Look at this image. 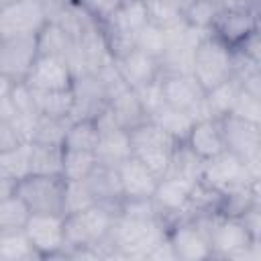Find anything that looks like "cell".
Returning <instances> with one entry per match:
<instances>
[{"label":"cell","instance_id":"cell-1","mask_svg":"<svg viewBox=\"0 0 261 261\" xmlns=\"http://www.w3.org/2000/svg\"><path fill=\"white\" fill-rule=\"evenodd\" d=\"M167 237V226L157 220H135L116 214L112 228L106 237L108 245L114 247L122 259L145 261L149 251Z\"/></svg>","mask_w":261,"mask_h":261},{"label":"cell","instance_id":"cell-2","mask_svg":"<svg viewBox=\"0 0 261 261\" xmlns=\"http://www.w3.org/2000/svg\"><path fill=\"white\" fill-rule=\"evenodd\" d=\"M208 241L212 249V259H234V261L261 259V241H253L237 216H224L216 212L208 228Z\"/></svg>","mask_w":261,"mask_h":261},{"label":"cell","instance_id":"cell-3","mask_svg":"<svg viewBox=\"0 0 261 261\" xmlns=\"http://www.w3.org/2000/svg\"><path fill=\"white\" fill-rule=\"evenodd\" d=\"M116 214L118 212L108 206L94 204L77 214L65 216V251L80 247H96L98 243H102L108 237Z\"/></svg>","mask_w":261,"mask_h":261},{"label":"cell","instance_id":"cell-4","mask_svg":"<svg viewBox=\"0 0 261 261\" xmlns=\"http://www.w3.org/2000/svg\"><path fill=\"white\" fill-rule=\"evenodd\" d=\"M230 47L218 41L212 33L194 49L192 75L204 92L230 77Z\"/></svg>","mask_w":261,"mask_h":261},{"label":"cell","instance_id":"cell-5","mask_svg":"<svg viewBox=\"0 0 261 261\" xmlns=\"http://www.w3.org/2000/svg\"><path fill=\"white\" fill-rule=\"evenodd\" d=\"M167 239L175 251L177 261H204L212 259L208 241V222L202 216L181 218L167 228Z\"/></svg>","mask_w":261,"mask_h":261},{"label":"cell","instance_id":"cell-6","mask_svg":"<svg viewBox=\"0 0 261 261\" xmlns=\"http://www.w3.org/2000/svg\"><path fill=\"white\" fill-rule=\"evenodd\" d=\"M24 234L29 237L39 259L63 257L65 251V216L53 212H31Z\"/></svg>","mask_w":261,"mask_h":261},{"label":"cell","instance_id":"cell-7","mask_svg":"<svg viewBox=\"0 0 261 261\" xmlns=\"http://www.w3.org/2000/svg\"><path fill=\"white\" fill-rule=\"evenodd\" d=\"M200 181H204L208 188H212L214 192L224 196V194L234 192L243 186H249L251 181H261V179H253L245 161L241 157H237L234 153L224 149L216 157L204 161Z\"/></svg>","mask_w":261,"mask_h":261},{"label":"cell","instance_id":"cell-8","mask_svg":"<svg viewBox=\"0 0 261 261\" xmlns=\"http://www.w3.org/2000/svg\"><path fill=\"white\" fill-rule=\"evenodd\" d=\"M63 184L65 179L61 175H37L29 173L27 177L16 181L14 192L24 200L31 212H61L63 202Z\"/></svg>","mask_w":261,"mask_h":261},{"label":"cell","instance_id":"cell-9","mask_svg":"<svg viewBox=\"0 0 261 261\" xmlns=\"http://www.w3.org/2000/svg\"><path fill=\"white\" fill-rule=\"evenodd\" d=\"M47 22L41 0H12L0 6V43L35 35Z\"/></svg>","mask_w":261,"mask_h":261},{"label":"cell","instance_id":"cell-10","mask_svg":"<svg viewBox=\"0 0 261 261\" xmlns=\"http://www.w3.org/2000/svg\"><path fill=\"white\" fill-rule=\"evenodd\" d=\"M161 86L167 106L188 112L194 122L210 118L204 106V90L194 75H161Z\"/></svg>","mask_w":261,"mask_h":261},{"label":"cell","instance_id":"cell-11","mask_svg":"<svg viewBox=\"0 0 261 261\" xmlns=\"http://www.w3.org/2000/svg\"><path fill=\"white\" fill-rule=\"evenodd\" d=\"M192 181L165 175L157 181L155 192H153V202L159 214V220L169 228V224L188 218V208H190V192H192Z\"/></svg>","mask_w":261,"mask_h":261},{"label":"cell","instance_id":"cell-12","mask_svg":"<svg viewBox=\"0 0 261 261\" xmlns=\"http://www.w3.org/2000/svg\"><path fill=\"white\" fill-rule=\"evenodd\" d=\"M218 122L226 151L234 153L245 163L261 157V124L247 122L230 114L218 118Z\"/></svg>","mask_w":261,"mask_h":261},{"label":"cell","instance_id":"cell-13","mask_svg":"<svg viewBox=\"0 0 261 261\" xmlns=\"http://www.w3.org/2000/svg\"><path fill=\"white\" fill-rule=\"evenodd\" d=\"M24 82L33 90H69L73 84V75L65 57L37 55Z\"/></svg>","mask_w":261,"mask_h":261},{"label":"cell","instance_id":"cell-14","mask_svg":"<svg viewBox=\"0 0 261 261\" xmlns=\"http://www.w3.org/2000/svg\"><path fill=\"white\" fill-rule=\"evenodd\" d=\"M255 31H259V12L255 10H218L210 27V33L228 47H237Z\"/></svg>","mask_w":261,"mask_h":261},{"label":"cell","instance_id":"cell-15","mask_svg":"<svg viewBox=\"0 0 261 261\" xmlns=\"http://www.w3.org/2000/svg\"><path fill=\"white\" fill-rule=\"evenodd\" d=\"M37 35V33H35ZM35 35L14 37L0 43V71L10 80H24L35 57H37V41Z\"/></svg>","mask_w":261,"mask_h":261},{"label":"cell","instance_id":"cell-16","mask_svg":"<svg viewBox=\"0 0 261 261\" xmlns=\"http://www.w3.org/2000/svg\"><path fill=\"white\" fill-rule=\"evenodd\" d=\"M118 179L124 198H151L159 177H155L135 155L122 161L118 167Z\"/></svg>","mask_w":261,"mask_h":261},{"label":"cell","instance_id":"cell-17","mask_svg":"<svg viewBox=\"0 0 261 261\" xmlns=\"http://www.w3.org/2000/svg\"><path fill=\"white\" fill-rule=\"evenodd\" d=\"M86 184H88L96 204L108 206V208L118 212V206H120L124 196H122L118 171L114 167H106V165H98L96 163L92 173L86 177Z\"/></svg>","mask_w":261,"mask_h":261},{"label":"cell","instance_id":"cell-18","mask_svg":"<svg viewBox=\"0 0 261 261\" xmlns=\"http://www.w3.org/2000/svg\"><path fill=\"white\" fill-rule=\"evenodd\" d=\"M118 71L122 75V80L126 82L128 88H139L155 77H159V61L143 51H139L137 47L133 51H128L124 57L116 59Z\"/></svg>","mask_w":261,"mask_h":261},{"label":"cell","instance_id":"cell-19","mask_svg":"<svg viewBox=\"0 0 261 261\" xmlns=\"http://www.w3.org/2000/svg\"><path fill=\"white\" fill-rule=\"evenodd\" d=\"M186 145L204 161L216 157L218 153L224 151V141H222V133H220V122L218 120H198L194 122Z\"/></svg>","mask_w":261,"mask_h":261},{"label":"cell","instance_id":"cell-20","mask_svg":"<svg viewBox=\"0 0 261 261\" xmlns=\"http://www.w3.org/2000/svg\"><path fill=\"white\" fill-rule=\"evenodd\" d=\"M94 157H96L98 165H106V167H114V169L122 161L133 157V145H130L128 130L116 128L110 133H102L94 147Z\"/></svg>","mask_w":261,"mask_h":261},{"label":"cell","instance_id":"cell-21","mask_svg":"<svg viewBox=\"0 0 261 261\" xmlns=\"http://www.w3.org/2000/svg\"><path fill=\"white\" fill-rule=\"evenodd\" d=\"M75 45H77V49L82 51V55L86 59L88 73H96L102 65H106L110 61H116L110 55V51H108L102 24H98V22L90 24L88 29H84V33L80 35V39L75 41Z\"/></svg>","mask_w":261,"mask_h":261},{"label":"cell","instance_id":"cell-22","mask_svg":"<svg viewBox=\"0 0 261 261\" xmlns=\"http://www.w3.org/2000/svg\"><path fill=\"white\" fill-rule=\"evenodd\" d=\"M108 108L112 110L118 126L124 128V130H130V128L139 126L141 122L149 120V116L143 110V106H141V102H139V98H137L133 88H126L120 94H116L114 98H110L108 100Z\"/></svg>","mask_w":261,"mask_h":261},{"label":"cell","instance_id":"cell-23","mask_svg":"<svg viewBox=\"0 0 261 261\" xmlns=\"http://www.w3.org/2000/svg\"><path fill=\"white\" fill-rule=\"evenodd\" d=\"M149 22V10H147V0H120L112 16L102 22L114 29H120L124 33L137 35L145 24Z\"/></svg>","mask_w":261,"mask_h":261},{"label":"cell","instance_id":"cell-24","mask_svg":"<svg viewBox=\"0 0 261 261\" xmlns=\"http://www.w3.org/2000/svg\"><path fill=\"white\" fill-rule=\"evenodd\" d=\"M239 92H241V84L234 77H228V80L220 82L218 86L206 90L204 92V106H206L208 116L218 120V118L230 114Z\"/></svg>","mask_w":261,"mask_h":261},{"label":"cell","instance_id":"cell-25","mask_svg":"<svg viewBox=\"0 0 261 261\" xmlns=\"http://www.w3.org/2000/svg\"><path fill=\"white\" fill-rule=\"evenodd\" d=\"M149 120H153L159 128H163L175 143H186V139L194 126V118L188 112L177 110L167 104H163L157 112H153L149 116Z\"/></svg>","mask_w":261,"mask_h":261},{"label":"cell","instance_id":"cell-26","mask_svg":"<svg viewBox=\"0 0 261 261\" xmlns=\"http://www.w3.org/2000/svg\"><path fill=\"white\" fill-rule=\"evenodd\" d=\"M37 41V55H57L65 57L69 47L73 45V39L55 22L47 20L35 35Z\"/></svg>","mask_w":261,"mask_h":261},{"label":"cell","instance_id":"cell-27","mask_svg":"<svg viewBox=\"0 0 261 261\" xmlns=\"http://www.w3.org/2000/svg\"><path fill=\"white\" fill-rule=\"evenodd\" d=\"M159 61L161 75H192V61H194V47L188 43H171L165 47Z\"/></svg>","mask_w":261,"mask_h":261},{"label":"cell","instance_id":"cell-28","mask_svg":"<svg viewBox=\"0 0 261 261\" xmlns=\"http://www.w3.org/2000/svg\"><path fill=\"white\" fill-rule=\"evenodd\" d=\"M35 94V108L41 116H53V118H67L71 104H73V92L69 90H33Z\"/></svg>","mask_w":261,"mask_h":261},{"label":"cell","instance_id":"cell-29","mask_svg":"<svg viewBox=\"0 0 261 261\" xmlns=\"http://www.w3.org/2000/svg\"><path fill=\"white\" fill-rule=\"evenodd\" d=\"M202 169H204V159L198 157L186 143H177L171 155V165H169L167 175L196 184L202 177Z\"/></svg>","mask_w":261,"mask_h":261},{"label":"cell","instance_id":"cell-30","mask_svg":"<svg viewBox=\"0 0 261 261\" xmlns=\"http://www.w3.org/2000/svg\"><path fill=\"white\" fill-rule=\"evenodd\" d=\"M39 259L22 228L0 232V261H29Z\"/></svg>","mask_w":261,"mask_h":261},{"label":"cell","instance_id":"cell-31","mask_svg":"<svg viewBox=\"0 0 261 261\" xmlns=\"http://www.w3.org/2000/svg\"><path fill=\"white\" fill-rule=\"evenodd\" d=\"M63 147L31 143V173L37 175H61Z\"/></svg>","mask_w":261,"mask_h":261},{"label":"cell","instance_id":"cell-32","mask_svg":"<svg viewBox=\"0 0 261 261\" xmlns=\"http://www.w3.org/2000/svg\"><path fill=\"white\" fill-rule=\"evenodd\" d=\"M100 139L98 126L94 118H82V120H71L65 139H63V149H82V151H94L96 143Z\"/></svg>","mask_w":261,"mask_h":261},{"label":"cell","instance_id":"cell-33","mask_svg":"<svg viewBox=\"0 0 261 261\" xmlns=\"http://www.w3.org/2000/svg\"><path fill=\"white\" fill-rule=\"evenodd\" d=\"M96 200L86 184V179H65L63 184V202H61V212L63 216L77 214L90 206H94Z\"/></svg>","mask_w":261,"mask_h":261},{"label":"cell","instance_id":"cell-34","mask_svg":"<svg viewBox=\"0 0 261 261\" xmlns=\"http://www.w3.org/2000/svg\"><path fill=\"white\" fill-rule=\"evenodd\" d=\"M94 167H96L94 151L63 149V159H61V177L63 179H86Z\"/></svg>","mask_w":261,"mask_h":261},{"label":"cell","instance_id":"cell-35","mask_svg":"<svg viewBox=\"0 0 261 261\" xmlns=\"http://www.w3.org/2000/svg\"><path fill=\"white\" fill-rule=\"evenodd\" d=\"M0 171L18 181L31 173V145H16L0 153Z\"/></svg>","mask_w":261,"mask_h":261},{"label":"cell","instance_id":"cell-36","mask_svg":"<svg viewBox=\"0 0 261 261\" xmlns=\"http://www.w3.org/2000/svg\"><path fill=\"white\" fill-rule=\"evenodd\" d=\"M29 216H31V210L16 192L0 200V232L24 228Z\"/></svg>","mask_w":261,"mask_h":261},{"label":"cell","instance_id":"cell-37","mask_svg":"<svg viewBox=\"0 0 261 261\" xmlns=\"http://www.w3.org/2000/svg\"><path fill=\"white\" fill-rule=\"evenodd\" d=\"M173 149H175V147H159V145H153V147H137V149H133V155H135L155 177L161 179V177H165L167 171H169Z\"/></svg>","mask_w":261,"mask_h":261},{"label":"cell","instance_id":"cell-38","mask_svg":"<svg viewBox=\"0 0 261 261\" xmlns=\"http://www.w3.org/2000/svg\"><path fill=\"white\" fill-rule=\"evenodd\" d=\"M67 126H69V118H53V116H41L39 114L33 143L63 147V139H65Z\"/></svg>","mask_w":261,"mask_h":261},{"label":"cell","instance_id":"cell-39","mask_svg":"<svg viewBox=\"0 0 261 261\" xmlns=\"http://www.w3.org/2000/svg\"><path fill=\"white\" fill-rule=\"evenodd\" d=\"M135 47L155 59H159L167 47V39H165V31L153 22H147L139 33H137V39H135Z\"/></svg>","mask_w":261,"mask_h":261},{"label":"cell","instance_id":"cell-40","mask_svg":"<svg viewBox=\"0 0 261 261\" xmlns=\"http://www.w3.org/2000/svg\"><path fill=\"white\" fill-rule=\"evenodd\" d=\"M118 214L135 220H157V208L153 198H122L118 206Z\"/></svg>","mask_w":261,"mask_h":261},{"label":"cell","instance_id":"cell-41","mask_svg":"<svg viewBox=\"0 0 261 261\" xmlns=\"http://www.w3.org/2000/svg\"><path fill=\"white\" fill-rule=\"evenodd\" d=\"M133 90H135V94H137V98H139L143 110L147 112V116H151L153 112H157V110L165 104V100H163L161 75L155 77V80H151V82H147V84H143V86H139V88H133Z\"/></svg>","mask_w":261,"mask_h":261},{"label":"cell","instance_id":"cell-42","mask_svg":"<svg viewBox=\"0 0 261 261\" xmlns=\"http://www.w3.org/2000/svg\"><path fill=\"white\" fill-rule=\"evenodd\" d=\"M230 116L243 118L247 122L261 124V98L253 96V94H249V92H245L241 88V92H239V96H237V100L232 104Z\"/></svg>","mask_w":261,"mask_h":261},{"label":"cell","instance_id":"cell-43","mask_svg":"<svg viewBox=\"0 0 261 261\" xmlns=\"http://www.w3.org/2000/svg\"><path fill=\"white\" fill-rule=\"evenodd\" d=\"M147 10H149V22L161 29H169L184 20V16L167 0H147Z\"/></svg>","mask_w":261,"mask_h":261},{"label":"cell","instance_id":"cell-44","mask_svg":"<svg viewBox=\"0 0 261 261\" xmlns=\"http://www.w3.org/2000/svg\"><path fill=\"white\" fill-rule=\"evenodd\" d=\"M216 14H218V6H216L214 2L196 0V2L190 6V10L186 12L184 20H186L188 24L196 27V29H206V31H210V27H212Z\"/></svg>","mask_w":261,"mask_h":261},{"label":"cell","instance_id":"cell-45","mask_svg":"<svg viewBox=\"0 0 261 261\" xmlns=\"http://www.w3.org/2000/svg\"><path fill=\"white\" fill-rule=\"evenodd\" d=\"M37 118H39L37 112H16V114L8 120L10 128L14 130L16 139H18V143H22V145H31V143H33Z\"/></svg>","mask_w":261,"mask_h":261},{"label":"cell","instance_id":"cell-46","mask_svg":"<svg viewBox=\"0 0 261 261\" xmlns=\"http://www.w3.org/2000/svg\"><path fill=\"white\" fill-rule=\"evenodd\" d=\"M8 96H10V102H12V106H14L16 112H37L33 88H31L24 80L14 82ZM37 114H39V112H37Z\"/></svg>","mask_w":261,"mask_h":261},{"label":"cell","instance_id":"cell-47","mask_svg":"<svg viewBox=\"0 0 261 261\" xmlns=\"http://www.w3.org/2000/svg\"><path fill=\"white\" fill-rule=\"evenodd\" d=\"M73 2L80 4L98 24H102L112 16L120 0H73Z\"/></svg>","mask_w":261,"mask_h":261},{"label":"cell","instance_id":"cell-48","mask_svg":"<svg viewBox=\"0 0 261 261\" xmlns=\"http://www.w3.org/2000/svg\"><path fill=\"white\" fill-rule=\"evenodd\" d=\"M239 220L243 222V226L247 228L253 241H261V204L251 206L247 212L239 216Z\"/></svg>","mask_w":261,"mask_h":261},{"label":"cell","instance_id":"cell-49","mask_svg":"<svg viewBox=\"0 0 261 261\" xmlns=\"http://www.w3.org/2000/svg\"><path fill=\"white\" fill-rule=\"evenodd\" d=\"M230 49H237V51H241L245 57H249V59L261 63V41H259V31L251 33L245 41H241L237 47H230Z\"/></svg>","mask_w":261,"mask_h":261},{"label":"cell","instance_id":"cell-50","mask_svg":"<svg viewBox=\"0 0 261 261\" xmlns=\"http://www.w3.org/2000/svg\"><path fill=\"white\" fill-rule=\"evenodd\" d=\"M145 261H177L175 251H173V247H171L169 239L165 237L163 241H159V243L149 251V255H147V259H145Z\"/></svg>","mask_w":261,"mask_h":261},{"label":"cell","instance_id":"cell-51","mask_svg":"<svg viewBox=\"0 0 261 261\" xmlns=\"http://www.w3.org/2000/svg\"><path fill=\"white\" fill-rule=\"evenodd\" d=\"M16 145H20V143H18L14 130L10 128V124H8L6 120H2V122H0V153L6 151V149H12V147H16Z\"/></svg>","mask_w":261,"mask_h":261},{"label":"cell","instance_id":"cell-52","mask_svg":"<svg viewBox=\"0 0 261 261\" xmlns=\"http://www.w3.org/2000/svg\"><path fill=\"white\" fill-rule=\"evenodd\" d=\"M16 114L12 102H10V96H0V120H10L12 116Z\"/></svg>","mask_w":261,"mask_h":261},{"label":"cell","instance_id":"cell-53","mask_svg":"<svg viewBox=\"0 0 261 261\" xmlns=\"http://www.w3.org/2000/svg\"><path fill=\"white\" fill-rule=\"evenodd\" d=\"M14 188H16V181L10 179V177H6V175L0 171V200H4L6 196L14 194Z\"/></svg>","mask_w":261,"mask_h":261},{"label":"cell","instance_id":"cell-54","mask_svg":"<svg viewBox=\"0 0 261 261\" xmlns=\"http://www.w3.org/2000/svg\"><path fill=\"white\" fill-rule=\"evenodd\" d=\"M167 2H169V4H171V6H173L181 16H186V12L190 10V6H192L196 0H167Z\"/></svg>","mask_w":261,"mask_h":261},{"label":"cell","instance_id":"cell-55","mask_svg":"<svg viewBox=\"0 0 261 261\" xmlns=\"http://www.w3.org/2000/svg\"><path fill=\"white\" fill-rule=\"evenodd\" d=\"M14 80H10L6 73L0 71V96H8L10 94V88H12Z\"/></svg>","mask_w":261,"mask_h":261},{"label":"cell","instance_id":"cell-56","mask_svg":"<svg viewBox=\"0 0 261 261\" xmlns=\"http://www.w3.org/2000/svg\"><path fill=\"white\" fill-rule=\"evenodd\" d=\"M8 2H12V0H0V6H4V4H8Z\"/></svg>","mask_w":261,"mask_h":261},{"label":"cell","instance_id":"cell-57","mask_svg":"<svg viewBox=\"0 0 261 261\" xmlns=\"http://www.w3.org/2000/svg\"><path fill=\"white\" fill-rule=\"evenodd\" d=\"M208 2H214V4H216V6H218V2H220V0H208Z\"/></svg>","mask_w":261,"mask_h":261},{"label":"cell","instance_id":"cell-58","mask_svg":"<svg viewBox=\"0 0 261 261\" xmlns=\"http://www.w3.org/2000/svg\"><path fill=\"white\" fill-rule=\"evenodd\" d=\"M0 122H2V120H0Z\"/></svg>","mask_w":261,"mask_h":261}]
</instances>
